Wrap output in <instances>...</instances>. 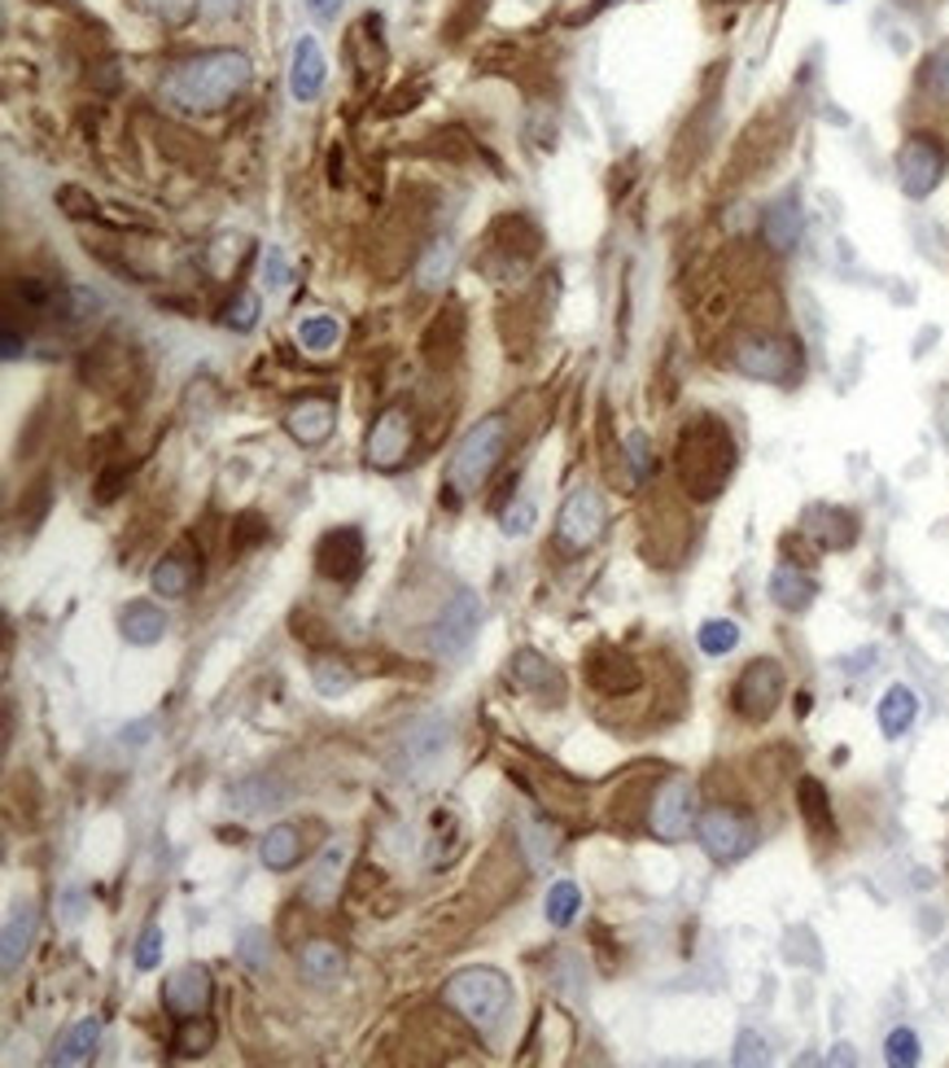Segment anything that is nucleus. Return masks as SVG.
<instances>
[{"instance_id": "obj_22", "label": "nucleus", "mask_w": 949, "mask_h": 1068, "mask_svg": "<svg viewBox=\"0 0 949 1068\" xmlns=\"http://www.w3.org/2000/svg\"><path fill=\"white\" fill-rule=\"evenodd\" d=\"M771 596H775L778 609L801 614V609H809V600L818 596V583H814L809 574H801L796 565H778L775 574H771Z\"/></svg>"}, {"instance_id": "obj_31", "label": "nucleus", "mask_w": 949, "mask_h": 1068, "mask_svg": "<svg viewBox=\"0 0 949 1068\" xmlns=\"http://www.w3.org/2000/svg\"><path fill=\"white\" fill-rule=\"evenodd\" d=\"M796 798H801V814L814 832H832V801H827V789L818 780H801Z\"/></svg>"}, {"instance_id": "obj_47", "label": "nucleus", "mask_w": 949, "mask_h": 1068, "mask_svg": "<svg viewBox=\"0 0 949 1068\" xmlns=\"http://www.w3.org/2000/svg\"><path fill=\"white\" fill-rule=\"evenodd\" d=\"M600 4H621V0H600Z\"/></svg>"}, {"instance_id": "obj_27", "label": "nucleus", "mask_w": 949, "mask_h": 1068, "mask_svg": "<svg viewBox=\"0 0 949 1068\" xmlns=\"http://www.w3.org/2000/svg\"><path fill=\"white\" fill-rule=\"evenodd\" d=\"M342 342V320L338 316H307L298 325V347L311 356H329Z\"/></svg>"}, {"instance_id": "obj_43", "label": "nucleus", "mask_w": 949, "mask_h": 1068, "mask_svg": "<svg viewBox=\"0 0 949 1068\" xmlns=\"http://www.w3.org/2000/svg\"><path fill=\"white\" fill-rule=\"evenodd\" d=\"M241 959H246L250 968H267V959H271V955L262 951V933H259V928H246V933H241Z\"/></svg>"}, {"instance_id": "obj_45", "label": "nucleus", "mask_w": 949, "mask_h": 1068, "mask_svg": "<svg viewBox=\"0 0 949 1068\" xmlns=\"http://www.w3.org/2000/svg\"><path fill=\"white\" fill-rule=\"evenodd\" d=\"M345 0H307V9H311V18H320V22H333L338 13H342Z\"/></svg>"}, {"instance_id": "obj_5", "label": "nucleus", "mask_w": 949, "mask_h": 1068, "mask_svg": "<svg viewBox=\"0 0 949 1068\" xmlns=\"http://www.w3.org/2000/svg\"><path fill=\"white\" fill-rule=\"evenodd\" d=\"M695 836H700V850L713 863H735L757 845V823L749 814L731 810V805H709L695 819Z\"/></svg>"}, {"instance_id": "obj_6", "label": "nucleus", "mask_w": 949, "mask_h": 1068, "mask_svg": "<svg viewBox=\"0 0 949 1068\" xmlns=\"http://www.w3.org/2000/svg\"><path fill=\"white\" fill-rule=\"evenodd\" d=\"M735 368L744 377H757V381H771V386H787L801 377V356L792 342L783 338H744L735 347Z\"/></svg>"}, {"instance_id": "obj_18", "label": "nucleus", "mask_w": 949, "mask_h": 1068, "mask_svg": "<svg viewBox=\"0 0 949 1068\" xmlns=\"http://www.w3.org/2000/svg\"><path fill=\"white\" fill-rule=\"evenodd\" d=\"M513 679H517L525 692L543 697V701H560V697H565L560 670H556L547 657H538L534 648H520L517 657H513Z\"/></svg>"}, {"instance_id": "obj_34", "label": "nucleus", "mask_w": 949, "mask_h": 1068, "mask_svg": "<svg viewBox=\"0 0 949 1068\" xmlns=\"http://www.w3.org/2000/svg\"><path fill=\"white\" fill-rule=\"evenodd\" d=\"M311 679H316L320 697H342V692H350V684H354L350 666H345V661H333V657H320V661L311 666Z\"/></svg>"}, {"instance_id": "obj_36", "label": "nucleus", "mask_w": 949, "mask_h": 1068, "mask_svg": "<svg viewBox=\"0 0 949 1068\" xmlns=\"http://www.w3.org/2000/svg\"><path fill=\"white\" fill-rule=\"evenodd\" d=\"M884 1060L901 1068L919 1065V1038H915V1029H893L888 1043H884Z\"/></svg>"}, {"instance_id": "obj_26", "label": "nucleus", "mask_w": 949, "mask_h": 1068, "mask_svg": "<svg viewBox=\"0 0 949 1068\" xmlns=\"http://www.w3.org/2000/svg\"><path fill=\"white\" fill-rule=\"evenodd\" d=\"M298 964H302V973L311 980H320V985H329V980L342 977L345 968V955L338 951V942H311V946H302V955H298Z\"/></svg>"}, {"instance_id": "obj_35", "label": "nucleus", "mask_w": 949, "mask_h": 1068, "mask_svg": "<svg viewBox=\"0 0 949 1068\" xmlns=\"http://www.w3.org/2000/svg\"><path fill=\"white\" fill-rule=\"evenodd\" d=\"M210 1043H215V1025H210V1020H202V1016H193V1020L179 1029L175 1051H179V1056H206V1051H210Z\"/></svg>"}, {"instance_id": "obj_20", "label": "nucleus", "mask_w": 949, "mask_h": 1068, "mask_svg": "<svg viewBox=\"0 0 949 1068\" xmlns=\"http://www.w3.org/2000/svg\"><path fill=\"white\" fill-rule=\"evenodd\" d=\"M35 928H40V911L31 902H18L9 911V920H4V973H13L22 964V955L35 942Z\"/></svg>"}, {"instance_id": "obj_40", "label": "nucleus", "mask_w": 949, "mask_h": 1068, "mask_svg": "<svg viewBox=\"0 0 949 1068\" xmlns=\"http://www.w3.org/2000/svg\"><path fill=\"white\" fill-rule=\"evenodd\" d=\"M626 451H630V469H635V477L643 482V477L652 473V455H648L652 446H648V434H630V439H626Z\"/></svg>"}, {"instance_id": "obj_48", "label": "nucleus", "mask_w": 949, "mask_h": 1068, "mask_svg": "<svg viewBox=\"0 0 949 1068\" xmlns=\"http://www.w3.org/2000/svg\"><path fill=\"white\" fill-rule=\"evenodd\" d=\"M836 4H845V0H836Z\"/></svg>"}, {"instance_id": "obj_33", "label": "nucleus", "mask_w": 949, "mask_h": 1068, "mask_svg": "<svg viewBox=\"0 0 949 1068\" xmlns=\"http://www.w3.org/2000/svg\"><path fill=\"white\" fill-rule=\"evenodd\" d=\"M700 648L709 653V657H726L735 644H740V626L731 623V618H709V623L700 626Z\"/></svg>"}, {"instance_id": "obj_32", "label": "nucleus", "mask_w": 949, "mask_h": 1068, "mask_svg": "<svg viewBox=\"0 0 949 1068\" xmlns=\"http://www.w3.org/2000/svg\"><path fill=\"white\" fill-rule=\"evenodd\" d=\"M924 92L937 101V105H949V44H937L924 62Z\"/></svg>"}, {"instance_id": "obj_25", "label": "nucleus", "mask_w": 949, "mask_h": 1068, "mask_svg": "<svg viewBox=\"0 0 949 1068\" xmlns=\"http://www.w3.org/2000/svg\"><path fill=\"white\" fill-rule=\"evenodd\" d=\"M762 233H766L771 250H792L796 246V237H801V206H796V197H778L775 206L766 210V219H762Z\"/></svg>"}, {"instance_id": "obj_8", "label": "nucleus", "mask_w": 949, "mask_h": 1068, "mask_svg": "<svg viewBox=\"0 0 949 1068\" xmlns=\"http://www.w3.org/2000/svg\"><path fill=\"white\" fill-rule=\"evenodd\" d=\"M946 176V150L932 136H910L897 150V184L906 197H928Z\"/></svg>"}, {"instance_id": "obj_9", "label": "nucleus", "mask_w": 949, "mask_h": 1068, "mask_svg": "<svg viewBox=\"0 0 949 1068\" xmlns=\"http://www.w3.org/2000/svg\"><path fill=\"white\" fill-rule=\"evenodd\" d=\"M556 534H560V543L574 547V552L591 547V543L605 534V500H600L596 486L569 491V500L560 504V517H556Z\"/></svg>"}, {"instance_id": "obj_12", "label": "nucleus", "mask_w": 949, "mask_h": 1068, "mask_svg": "<svg viewBox=\"0 0 949 1068\" xmlns=\"http://www.w3.org/2000/svg\"><path fill=\"white\" fill-rule=\"evenodd\" d=\"M412 451V417L408 408H385L368 430V464L372 469H399Z\"/></svg>"}, {"instance_id": "obj_39", "label": "nucleus", "mask_w": 949, "mask_h": 1068, "mask_svg": "<svg viewBox=\"0 0 949 1068\" xmlns=\"http://www.w3.org/2000/svg\"><path fill=\"white\" fill-rule=\"evenodd\" d=\"M163 946H167L163 928H145L141 942H136V968H141V973H154V968L163 964Z\"/></svg>"}, {"instance_id": "obj_19", "label": "nucleus", "mask_w": 949, "mask_h": 1068, "mask_svg": "<svg viewBox=\"0 0 949 1068\" xmlns=\"http://www.w3.org/2000/svg\"><path fill=\"white\" fill-rule=\"evenodd\" d=\"M345 859H350V845H345V841H333V845L320 854V863H316V872H311V881H307V890H302L311 906H329V902H338V885H342Z\"/></svg>"}, {"instance_id": "obj_3", "label": "nucleus", "mask_w": 949, "mask_h": 1068, "mask_svg": "<svg viewBox=\"0 0 949 1068\" xmlns=\"http://www.w3.org/2000/svg\"><path fill=\"white\" fill-rule=\"evenodd\" d=\"M442 998H446V1007H455L468 1025H477L482 1034H491V1029L504 1025V1016H508V1007H513V985H508L504 973H495V968H468V973L451 977V985L442 989Z\"/></svg>"}, {"instance_id": "obj_14", "label": "nucleus", "mask_w": 949, "mask_h": 1068, "mask_svg": "<svg viewBox=\"0 0 949 1068\" xmlns=\"http://www.w3.org/2000/svg\"><path fill=\"white\" fill-rule=\"evenodd\" d=\"M210 994H215V989H210V973L197 968V964H188V968H179V973L167 977V985H163V1007H167L172 1016H179V1020H193V1016H206Z\"/></svg>"}, {"instance_id": "obj_4", "label": "nucleus", "mask_w": 949, "mask_h": 1068, "mask_svg": "<svg viewBox=\"0 0 949 1068\" xmlns=\"http://www.w3.org/2000/svg\"><path fill=\"white\" fill-rule=\"evenodd\" d=\"M731 469H735V443L726 439L722 425L704 421L683 439V482L691 486V495H700V500L718 495L722 482L731 477Z\"/></svg>"}, {"instance_id": "obj_16", "label": "nucleus", "mask_w": 949, "mask_h": 1068, "mask_svg": "<svg viewBox=\"0 0 949 1068\" xmlns=\"http://www.w3.org/2000/svg\"><path fill=\"white\" fill-rule=\"evenodd\" d=\"M333 425H338V408H333V399H302V403H293L289 417H285L289 439L302 443V446H320L329 434H333Z\"/></svg>"}, {"instance_id": "obj_21", "label": "nucleus", "mask_w": 949, "mask_h": 1068, "mask_svg": "<svg viewBox=\"0 0 949 1068\" xmlns=\"http://www.w3.org/2000/svg\"><path fill=\"white\" fill-rule=\"evenodd\" d=\"M259 859L267 872H289L302 859V832L293 823H276L267 828V836L259 841Z\"/></svg>"}, {"instance_id": "obj_46", "label": "nucleus", "mask_w": 949, "mask_h": 1068, "mask_svg": "<svg viewBox=\"0 0 949 1068\" xmlns=\"http://www.w3.org/2000/svg\"><path fill=\"white\" fill-rule=\"evenodd\" d=\"M241 0H202V13L206 18H224V13H233Z\"/></svg>"}, {"instance_id": "obj_10", "label": "nucleus", "mask_w": 949, "mask_h": 1068, "mask_svg": "<svg viewBox=\"0 0 949 1068\" xmlns=\"http://www.w3.org/2000/svg\"><path fill=\"white\" fill-rule=\"evenodd\" d=\"M691 823H695V789H691V780L674 776V780H666L657 789L652 810H648V828L661 841H683L691 832Z\"/></svg>"}, {"instance_id": "obj_17", "label": "nucleus", "mask_w": 949, "mask_h": 1068, "mask_svg": "<svg viewBox=\"0 0 949 1068\" xmlns=\"http://www.w3.org/2000/svg\"><path fill=\"white\" fill-rule=\"evenodd\" d=\"M587 675H591V684H596L605 697H626V692L639 688V666H635L626 653H617V648H596Z\"/></svg>"}, {"instance_id": "obj_29", "label": "nucleus", "mask_w": 949, "mask_h": 1068, "mask_svg": "<svg viewBox=\"0 0 949 1068\" xmlns=\"http://www.w3.org/2000/svg\"><path fill=\"white\" fill-rule=\"evenodd\" d=\"M96 1038H101V1025L87 1016V1020H80V1025H71V1034L62 1038V1047H58V1065H87L92 1060V1051H96Z\"/></svg>"}, {"instance_id": "obj_44", "label": "nucleus", "mask_w": 949, "mask_h": 1068, "mask_svg": "<svg viewBox=\"0 0 949 1068\" xmlns=\"http://www.w3.org/2000/svg\"><path fill=\"white\" fill-rule=\"evenodd\" d=\"M753 1060H766V1051H762V1038L744 1034V1038H740V1056H735V1065H753Z\"/></svg>"}, {"instance_id": "obj_23", "label": "nucleus", "mask_w": 949, "mask_h": 1068, "mask_svg": "<svg viewBox=\"0 0 949 1068\" xmlns=\"http://www.w3.org/2000/svg\"><path fill=\"white\" fill-rule=\"evenodd\" d=\"M915 718H919L915 688L893 684V688L884 692V701H879V727H884V736H906V731L915 727Z\"/></svg>"}, {"instance_id": "obj_1", "label": "nucleus", "mask_w": 949, "mask_h": 1068, "mask_svg": "<svg viewBox=\"0 0 949 1068\" xmlns=\"http://www.w3.org/2000/svg\"><path fill=\"white\" fill-rule=\"evenodd\" d=\"M250 84V58L237 49H210L179 62L167 75V101L179 110H224Z\"/></svg>"}, {"instance_id": "obj_2", "label": "nucleus", "mask_w": 949, "mask_h": 1068, "mask_svg": "<svg viewBox=\"0 0 949 1068\" xmlns=\"http://www.w3.org/2000/svg\"><path fill=\"white\" fill-rule=\"evenodd\" d=\"M504 451H508V417H486V421H477V425L460 439L451 464H446V491H451L455 500L482 491V486L491 482V473L499 469Z\"/></svg>"}, {"instance_id": "obj_30", "label": "nucleus", "mask_w": 949, "mask_h": 1068, "mask_svg": "<svg viewBox=\"0 0 949 1068\" xmlns=\"http://www.w3.org/2000/svg\"><path fill=\"white\" fill-rule=\"evenodd\" d=\"M193 578H197V569H193V565H184L179 556H167V561H158V565H154V574H149L154 592H158V596H167V600H179V596H188Z\"/></svg>"}, {"instance_id": "obj_37", "label": "nucleus", "mask_w": 949, "mask_h": 1068, "mask_svg": "<svg viewBox=\"0 0 949 1068\" xmlns=\"http://www.w3.org/2000/svg\"><path fill=\"white\" fill-rule=\"evenodd\" d=\"M224 325L237 329V333H250L259 325V298L255 294H237V302H228V311H224Z\"/></svg>"}, {"instance_id": "obj_13", "label": "nucleus", "mask_w": 949, "mask_h": 1068, "mask_svg": "<svg viewBox=\"0 0 949 1068\" xmlns=\"http://www.w3.org/2000/svg\"><path fill=\"white\" fill-rule=\"evenodd\" d=\"M316 561H320V574L324 578H338V583H354L359 569H363V534L354 526H338L320 538L316 547Z\"/></svg>"}, {"instance_id": "obj_15", "label": "nucleus", "mask_w": 949, "mask_h": 1068, "mask_svg": "<svg viewBox=\"0 0 949 1068\" xmlns=\"http://www.w3.org/2000/svg\"><path fill=\"white\" fill-rule=\"evenodd\" d=\"M329 80V62H324V49L316 35H298L293 44V58H289V92L293 101H316L324 92Z\"/></svg>"}, {"instance_id": "obj_42", "label": "nucleus", "mask_w": 949, "mask_h": 1068, "mask_svg": "<svg viewBox=\"0 0 949 1068\" xmlns=\"http://www.w3.org/2000/svg\"><path fill=\"white\" fill-rule=\"evenodd\" d=\"M529 526H534V504H529V500H517V504L504 513V534L520 538V534H529Z\"/></svg>"}, {"instance_id": "obj_7", "label": "nucleus", "mask_w": 949, "mask_h": 1068, "mask_svg": "<svg viewBox=\"0 0 949 1068\" xmlns=\"http://www.w3.org/2000/svg\"><path fill=\"white\" fill-rule=\"evenodd\" d=\"M731 701H735V713H740V718L766 722V718L775 713L778 701H783V670H778V661H771V657L749 661L744 675H740V684H735V692H731Z\"/></svg>"}, {"instance_id": "obj_38", "label": "nucleus", "mask_w": 949, "mask_h": 1068, "mask_svg": "<svg viewBox=\"0 0 949 1068\" xmlns=\"http://www.w3.org/2000/svg\"><path fill=\"white\" fill-rule=\"evenodd\" d=\"M451 264H455V246L437 242V246L430 250V259H425V267H421V285H425V289H437V285L446 280Z\"/></svg>"}, {"instance_id": "obj_28", "label": "nucleus", "mask_w": 949, "mask_h": 1068, "mask_svg": "<svg viewBox=\"0 0 949 1068\" xmlns=\"http://www.w3.org/2000/svg\"><path fill=\"white\" fill-rule=\"evenodd\" d=\"M578 911H582V890L574 881H556L543 897V915H547L551 928H569Z\"/></svg>"}, {"instance_id": "obj_24", "label": "nucleus", "mask_w": 949, "mask_h": 1068, "mask_svg": "<svg viewBox=\"0 0 949 1068\" xmlns=\"http://www.w3.org/2000/svg\"><path fill=\"white\" fill-rule=\"evenodd\" d=\"M118 626H123V639H127V644H158V639L167 635V614H163L158 605H149V600H136V605L123 609Z\"/></svg>"}, {"instance_id": "obj_11", "label": "nucleus", "mask_w": 949, "mask_h": 1068, "mask_svg": "<svg viewBox=\"0 0 949 1068\" xmlns=\"http://www.w3.org/2000/svg\"><path fill=\"white\" fill-rule=\"evenodd\" d=\"M477 623H482V600H477L473 592L451 596V600L442 605L437 623H433V648H437L442 657H460V653L473 644Z\"/></svg>"}, {"instance_id": "obj_41", "label": "nucleus", "mask_w": 949, "mask_h": 1068, "mask_svg": "<svg viewBox=\"0 0 949 1068\" xmlns=\"http://www.w3.org/2000/svg\"><path fill=\"white\" fill-rule=\"evenodd\" d=\"M262 276H267L271 289H285V285H289V264H285L280 246H267V255H262Z\"/></svg>"}]
</instances>
